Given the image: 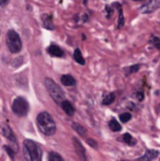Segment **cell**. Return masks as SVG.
Returning a JSON list of instances; mask_svg holds the SVG:
<instances>
[{
    "label": "cell",
    "mask_w": 160,
    "mask_h": 161,
    "mask_svg": "<svg viewBox=\"0 0 160 161\" xmlns=\"http://www.w3.org/2000/svg\"><path fill=\"white\" fill-rule=\"evenodd\" d=\"M37 127L45 136H52L56 131V124L52 115L47 112H42L36 119Z\"/></svg>",
    "instance_id": "6da1fadb"
},
{
    "label": "cell",
    "mask_w": 160,
    "mask_h": 161,
    "mask_svg": "<svg viewBox=\"0 0 160 161\" xmlns=\"http://www.w3.org/2000/svg\"><path fill=\"white\" fill-rule=\"evenodd\" d=\"M23 153L26 161H42V150L39 145L33 140H24Z\"/></svg>",
    "instance_id": "7a4b0ae2"
},
{
    "label": "cell",
    "mask_w": 160,
    "mask_h": 161,
    "mask_svg": "<svg viewBox=\"0 0 160 161\" xmlns=\"http://www.w3.org/2000/svg\"><path fill=\"white\" fill-rule=\"evenodd\" d=\"M45 87H46L47 91H48L49 96L52 97V99L58 104H62L65 101V96L63 90L60 89V87L55 82L54 80L49 78L45 79Z\"/></svg>",
    "instance_id": "3957f363"
},
{
    "label": "cell",
    "mask_w": 160,
    "mask_h": 161,
    "mask_svg": "<svg viewBox=\"0 0 160 161\" xmlns=\"http://www.w3.org/2000/svg\"><path fill=\"white\" fill-rule=\"evenodd\" d=\"M6 42H7V46L8 49L11 53L15 54L19 53L22 48V42L21 38H20L19 34L15 32L14 30H9L7 33V37H6Z\"/></svg>",
    "instance_id": "277c9868"
},
{
    "label": "cell",
    "mask_w": 160,
    "mask_h": 161,
    "mask_svg": "<svg viewBox=\"0 0 160 161\" xmlns=\"http://www.w3.org/2000/svg\"><path fill=\"white\" fill-rule=\"evenodd\" d=\"M12 111L18 116H25L29 112V103L24 97H19L12 103Z\"/></svg>",
    "instance_id": "5b68a950"
},
{
    "label": "cell",
    "mask_w": 160,
    "mask_h": 161,
    "mask_svg": "<svg viewBox=\"0 0 160 161\" xmlns=\"http://www.w3.org/2000/svg\"><path fill=\"white\" fill-rule=\"evenodd\" d=\"M159 7L158 0H149L147 3H145L141 8V11L143 13H152L154 11H156Z\"/></svg>",
    "instance_id": "8992f818"
},
{
    "label": "cell",
    "mask_w": 160,
    "mask_h": 161,
    "mask_svg": "<svg viewBox=\"0 0 160 161\" xmlns=\"http://www.w3.org/2000/svg\"><path fill=\"white\" fill-rule=\"evenodd\" d=\"M158 156H159L158 150H155V149H148V150L145 153V155L141 156V157L139 158L138 161H152V160L156 159Z\"/></svg>",
    "instance_id": "52a82bcc"
},
{
    "label": "cell",
    "mask_w": 160,
    "mask_h": 161,
    "mask_svg": "<svg viewBox=\"0 0 160 161\" xmlns=\"http://www.w3.org/2000/svg\"><path fill=\"white\" fill-rule=\"evenodd\" d=\"M74 145H75V148L77 150V153L79 156L81 161H87V156H86V151L85 148L82 147V145L79 142V140L77 138H74Z\"/></svg>",
    "instance_id": "ba28073f"
},
{
    "label": "cell",
    "mask_w": 160,
    "mask_h": 161,
    "mask_svg": "<svg viewBox=\"0 0 160 161\" xmlns=\"http://www.w3.org/2000/svg\"><path fill=\"white\" fill-rule=\"evenodd\" d=\"M47 53L51 56H54V57H63L64 56V52L62 51L59 46L57 45H51V46L47 48Z\"/></svg>",
    "instance_id": "9c48e42d"
},
{
    "label": "cell",
    "mask_w": 160,
    "mask_h": 161,
    "mask_svg": "<svg viewBox=\"0 0 160 161\" xmlns=\"http://www.w3.org/2000/svg\"><path fill=\"white\" fill-rule=\"evenodd\" d=\"M43 26L47 30H54V23H53V17L51 14H43L42 15Z\"/></svg>",
    "instance_id": "30bf717a"
},
{
    "label": "cell",
    "mask_w": 160,
    "mask_h": 161,
    "mask_svg": "<svg viewBox=\"0 0 160 161\" xmlns=\"http://www.w3.org/2000/svg\"><path fill=\"white\" fill-rule=\"evenodd\" d=\"M60 81L66 87H73V86L76 85L75 78L73 76H70V75H63L62 78H60Z\"/></svg>",
    "instance_id": "8fae6325"
},
{
    "label": "cell",
    "mask_w": 160,
    "mask_h": 161,
    "mask_svg": "<svg viewBox=\"0 0 160 161\" xmlns=\"http://www.w3.org/2000/svg\"><path fill=\"white\" fill-rule=\"evenodd\" d=\"M60 106H62V108L64 110V112L66 113L67 115H69V116H71V115L75 113V108H74L73 104H71L69 101H66V100H65V101L60 104Z\"/></svg>",
    "instance_id": "7c38bea8"
},
{
    "label": "cell",
    "mask_w": 160,
    "mask_h": 161,
    "mask_svg": "<svg viewBox=\"0 0 160 161\" xmlns=\"http://www.w3.org/2000/svg\"><path fill=\"white\" fill-rule=\"evenodd\" d=\"M3 135H4V137L7 138V139H9L11 142H13L14 145H17V139H15V137H14V134H13V131L11 130V128L10 127H8V126H4L3 127Z\"/></svg>",
    "instance_id": "4fadbf2b"
},
{
    "label": "cell",
    "mask_w": 160,
    "mask_h": 161,
    "mask_svg": "<svg viewBox=\"0 0 160 161\" xmlns=\"http://www.w3.org/2000/svg\"><path fill=\"white\" fill-rule=\"evenodd\" d=\"M74 59L76 60V62L78 63V64L80 65H85V58H83L82 54H81L80 49H76L75 53H74Z\"/></svg>",
    "instance_id": "5bb4252c"
},
{
    "label": "cell",
    "mask_w": 160,
    "mask_h": 161,
    "mask_svg": "<svg viewBox=\"0 0 160 161\" xmlns=\"http://www.w3.org/2000/svg\"><path fill=\"white\" fill-rule=\"evenodd\" d=\"M114 6H116V8H118V10H119V25H118V28L120 29L122 28V26L124 25V17H123V10H122V7H121V4L120 3H115Z\"/></svg>",
    "instance_id": "9a60e30c"
},
{
    "label": "cell",
    "mask_w": 160,
    "mask_h": 161,
    "mask_svg": "<svg viewBox=\"0 0 160 161\" xmlns=\"http://www.w3.org/2000/svg\"><path fill=\"white\" fill-rule=\"evenodd\" d=\"M109 126H110V128H111V130H113V131H120L122 129L119 122L115 121V119H111L109 123Z\"/></svg>",
    "instance_id": "2e32d148"
},
{
    "label": "cell",
    "mask_w": 160,
    "mask_h": 161,
    "mask_svg": "<svg viewBox=\"0 0 160 161\" xmlns=\"http://www.w3.org/2000/svg\"><path fill=\"white\" fill-rule=\"evenodd\" d=\"M48 161H65V160L63 159L62 156L58 155L57 153L52 151V153H48Z\"/></svg>",
    "instance_id": "e0dca14e"
},
{
    "label": "cell",
    "mask_w": 160,
    "mask_h": 161,
    "mask_svg": "<svg viewBox=\"0 0 160 161\" xmlns=\"http://www.w3.org/2000/svg\"><path fill=\"white\" fill-rule=\"evenodd\" d=\"M114 99H115V94L108 93L107 96L103 97V104H104V105H109V104H111L112 102L114 101Z\"/></svg>",
    "instance_id": "ac0fdd59"
},
{
    "label": "cell",
    "mask_w": 160,
    "mask_h": 161,
    "mask_svg": "<svg viewBox=\"0 0 160 161\" xmlns=\"http://www.w3.org/2000/svg\"><path fill=\"white\" fill-rule=\"evenodd\" d=\"M123 139H124V142H126L128 146H134L135 145V139L130 135V134H124Z\"/></svg>",
    "instance_id": "d6986e66"
},
{
    "label": "cell",
    "mask_w": 160,
    "mask_h": 161,
    "mask_svg": "<svg viewBox=\"0 0 160 161\" xmlns=\"http://www.w3.org/2000/svg\"><path fill=\"white\" fill-rule=\"evenodd\" d=\"M73 127H74V129H75V130L77 131L78 134H80L81 136H85L86 135V129L83 128L81 125H79V124L73 123Z\"/></svg>",
    "instance_id": "ffe728a7"
},
{
    "label": "cell",
    "mask_w": 160,
    "mask_h": 161,
    "mask_svg": "<svg viewBox=\"0 0 160 161\" xmlns=\"http://www.w3.org/2000/svg\"><path fill=\"white\" fill-rule=\"evenodd\" d=\"M150 43L154 45L156 48L160 49V38L157 37V36H152V40H150Z\"/></svg>",
    "instance_id": "44dd1931"
},
{
    "label": "cell",
    "mask_w": 160,
    "mask_h": 161,
    "mask_svg": "<svg viewBox=\"0 0 160 161\" xmlns=\"http://www.w3.org/2000/svg\"><path fill=\"white\" fill-rule=\"evenodd\" d=\"M130 113H123V114H121L120 115V119L122 122H123V123H126V122H128L130 119Z\"/></svg>",
    "instance_id": "7402d4cb"
},
{
    "label": "cell",
    "mask_w": 160,
    "mask_h": 161,
    "mask_svg": "<svg viewBox=\"0 0 160 161\" xmlns=\"http://www.w3.org/2000/svg\"><path fill=\"white\" fill-rule=\"evenodd\" d=\"M87 142H88V145H90V146L93 147V148H97V147H98V144H97V142H96V140H93V139H88Z\"/></svg>",
    "instance_id": "603a6c76"
},
{
    "label": "cell",
    "mask_w": 160,
    "mask_h": 161,
    "mask_svg": "<svg viewBox=\"0 0 160 161\" xmlns=\"http://www.w3.org/2000/svg\"><path fill=\"white\" fill-rule=\"evenodd\" d=\"M4 149H6V150H7V153H8V155L10 156L11 158H13V156H14V153H13L12 149H11V148H9L8 146H4Z\"/></svg>",
    "instance_id": "cb8c5ba5"
},
{
    "label": "cell",
    "mask_w": 160,
    "mask_h": 161,
    "mask_svg": "<svg viewBox=\"0 0 160 161\" xmlns=\"http://www.w3.org/2000/svg\"><path fill=\"white\" fill-rule=\"evenodd\" d=\"M139 67H141V66H139V65H135V66H132V67L130 68V72H136V71H138Z\"/></svg>",
    "instance_id": "d4e9b609"
},
{
    "label": "cell",
    "mask_w": 160,
    "mask_h": 161,
    "mask_svg": "<svg viewBox=\"0 0 160 161\" xmlns=\"http://www.w3.org/2000/svg\"><path fill=\"white\" fill-rule=\"evenodd\" d=\"M136 97H137V99H138L139 101H141V100L144 99V94H143V92H137V93H136Z\"/></svg>",
    "instance_id": "484cf974"
},
{
    "label": "cell",
    "mask_w": 160,
    "mask_h": 161,
    "mask_svg": "<svg viewBox=\"0 0 160 161\" xmlns=\"http://www.w3.org/2000/svg\"><path fill=\"white\" fill-rule=\"evenodd\" d=\"M9 1H10V0H0V7H4V6H7Z\"/></svg>",
    "instance_id": "4316f807"
},
{
    "label": "cell",
    "mask_w": 160,
    "mask_h": 161,
    "mask_svg": "<svg viewBox=\"0 0 160 161\" xmlns=\"http://www.w3.org/2000/svg\"><path fill=\"white\" fill-rule=\"evenodd\" d=\"M105 11H108V18H110V15H111V9H110L109 6H107V8H105Z\"/></svg>",
    "instance_id": "83f0119b"
},
{
    "label": "cell",
    "mask_w": 160,
    "mask_h": 161,
    "mask_svg": "<svg viewBox=\"0 0 160 161\" xmlns=\"http://www.w3.org/2000/svg\"><path fill=\"white\" fill-rule=\"evenodd\" d=\"M134 1H143V0H134Z\"/></svg>",
    "instance_id": "f1b7e54d"
}]
</instances>
